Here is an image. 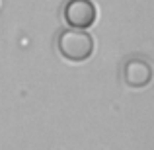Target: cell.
<instances>
[{
  "instance_id": "obj_1",
  "label": "cell",
  "mask_w": 154,
  "mask_h": 150,
  "mask_svg": "<svg viewBox=\"0 0 154 150\" xmlns=\"http://www.w3.org/2000/svg\"><path fill=\"white\" fill-rule=\"evenodd\" d=\"M57 49L70 63H84L94 53V39L82 29H63L57 37Z\"/></svg>"
},
{
  "instance_id": "obj_2",
  "label": "cell",
  "mask_w": 154,
  "mask_h": 150,
  "mask_svg": "<svg viewBox=\"0 0 154 150\" xmlns=\"http://www.w3.org/2000/svg\"><path fill=\"white\" fill-rule=\"evenodd\" d=\"M98 10L92 0H68L63 8V18L70 29H88L94 26Z\"/></svg>"
},
{
  "instance_id": "obj_3",
  "label": "cell",
  "mask_w": 154,
  "mask_h": 150,
  "mask_svg": "<svg viewBox=\"0 0 154 150\" xmlns=\"http://www.w3.org/2000/svg\"><path fill=\"white\" fill-rule=\"evenodd\" d=\"M152 80V66L146 59L133 57L123 64V82L131 88H144Z\"/></svg>"
}]
</instances>
